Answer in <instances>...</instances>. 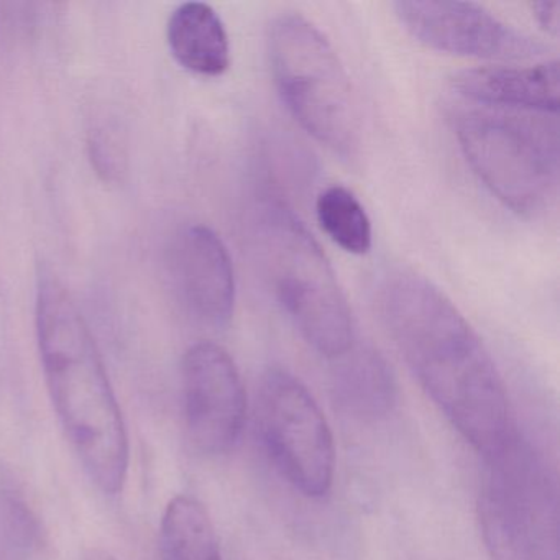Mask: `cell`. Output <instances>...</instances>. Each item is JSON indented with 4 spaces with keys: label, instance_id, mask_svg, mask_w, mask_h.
Masks as SVG:
<instances>
[{
    "label": "cell",
    "instance_id": "1",
    "mask_svg": "<svg viewBox=\"0 0 560 560\" xmlns=\"http://www.w3.org/2000/svg\"><path fill=\"white\" fill-rule=\"evenodd\" d=\"M383 323L406 365L458 434L485 458L516 431L503 378L454 303L421 275L399 271L378 296Z\"/></svg>",
    "mask_w": 560,
    "mask_h": 560
},
{
    "label": "cell",
    "instance_id": "2",
    "mask_svg": "<svg viewBox=\"0 0 560 560\" xmlns=\"http://www.w3.org/2000/svg\"><path fill=\"white\" fill-rule=\"evenodd\" d=\"M37 336L48 392L67 438L96 487L120 493L130 460L122 411L86 319L47 267L38 275Z\"/></svg>",
    "mask_w": 560,
    "mask_h": 560
},
{
    "label": "cell",
    "instance_id": "3",
    "mask_svg": "<svg viewBox=\"0 0 560 560\" xmlns=\"http://www.w3.org/2000/svg\"><path fill=\"white\" fill-rule=\"evenodd\" d=\"M252 254L271 294L304 340L334 360L355 343L346 294L319 244L280 199L252 209Z\"/></svg>",
    "mask_w": 560,
    "mask_h": 560
},
{
    "label": "cell",
    "instance_id": "4",
    "mask_svg": "<svg viewBox=\"0 0 560 560\" xmlns=\"http://www.w3.org/2000/svg\"><path fill=\"white\" fill-rule=\"evenodd\" d=\"M452 122L465 160L498 201L529 218L552 206L559 189L556 120L480 106L458 109Z\"/></svg>",
    "mask_w": 560,
    "mask_h": 560
},
{
    "label": "cell",
    "instance_id": "5",
    "mask_svg": "<svg viewBox=\"0 0 560 560\" xmlns=\"http://www.w3.org/2000/svg\"><path fill=\"white\" fill-rule=\"evenodd\" d=\"M268 58L291 116L332 152L359 149L360 110L349 73L326 35L300 14L278 15L268 27Z\"/></svg>",
    "mask_w": 560,
    "mask_h": 560
},
{
    "label": "cell",
    "instance_id": "6",
    "mask_svg": "<svg viewBox=\"0 0 560 560\" xmlns=\"http://www.w3.org/2000/svg\"><path fill=\"white\" fill-rule=\"evenodd\" d=\"M487 460L481 529L493 560H559L557 487L542 458L520 435Z\"/></svg>",
    "mask_w": 560,
    "mask_h": 560
},
{
    "label": "cell",
    "instance_id": "7",
    "mask_svg": "<svg viewBox=\"0 0 560 560\" xmlns=\"http://www.w3.org/2000/svg\"><path fill=\"white\" fill-rule=\"evenodd\" d=\"M257 429L275 468L294 490L307 498L329 494L336 474L332 431L296 376L281 369L261 376Z\"/></svg>",
    "mask_w": 560,
    "mask_h": 560
},
{
    "label": "cell",
    "instance_id": "8",
    "mask_svg": "<svg viewBox=\"0 0 560 560\" xmlns=\"http://www.w3.org/2000/svg\"><path fill=\"white\" fill-rule=\"evenodd\" d=\"M186 429L206 455L228 454L247 421V393L232 357L212 342L185 353L182 366Z\"/></svg>",
    "mask_w": 560,
    "mask_h": 560
},
{
    "label": "cell",
    "instance_id": "9",
    "mask_svg": "<svg viewBox=\"0 0 560 560\" xmlns=\"http://www.w3.org/2000/svg\"><path fill=\"white\" fill-rule=\"evenodd\" d=\"M393 8L416 40L455 57L529 60L542 51L533 38L474 2L399 0Z\"/></svg>",
    "mask_w": 560,
    "mask_h": 560
},
{
    "label": "cell",
    "instance_id": "10",
    "mask_svg": "<svg viewBox=\"0 0 560 560\" xmlns=\"http://www.w3.org/2000/svg\"><path fill=\"white\" fill-rule=\"evenodd\" d=\"M168 264L189 316L212 329L228 326L235 310V275L221 237L208 225H186L173 238Z\"/></svg>",
    "mask_w": 560,
    "mask_h": 560
},
{
    "label": "cell",
    "instance_id": "11",
    "mask_svg": "<svg viewBox=\"0 0 560 560\" xmlns=\"http://www.w3.org/2000/svg\"><path fill=\"white\" fill-rule=\"evenodd\" d=\"M452 86L478 106L549 116L559 110V61L527 68H474L455 74Z\"/></svg>",
    "mask_w": 560,
    "mask_h": 560
},
{
    "label": "cell",
    "instance_id": "12",
    "mask_svg": "<svg viewBox=\"0 0 560 560\" xmlns=\"http://www.w3.org/2000/svg\"><path fill=\"white\" fill-rule=\"evenodd\" d=\"M330 388L337 406L359 421L386 418L398 399V383L388 360L372 346L353 343L334 359Z\"/></svg>",
    "mask_w": 560,
    "mask_h": 560
},
{
    "label": "cell",
    "instance_id": "13",
    "mask_svg": "<svg viewBox=\"0 0 560 560\" xmlns=\"http://www.w3.org/2000/svg\"><path fill=\"white\" fill-rule=\"evenodd\" d=\"M173 57L191 73L221 77L231 67V45L218 12L202 2L179 5L168 22Z\"/></svg>",
    "mask_w": 560,
    "mask_h": 560
},
{
    "label": "cell",
    "instance_id": "14",
    "mask_svg": "<svg viewBox=\"0 0 560 560\" xmlns=\"http://www.w3.org/2000/svg\"><path fill=\"white\" fill-rule=\"evenodd\" d=\"M160 560H222L218 534L201 501L173 498L160 526Z\"/></svg>",
    "mask_w": 560,
    "mask_h": 560
},
{
    "label": "cell",
    "instance_id": "15",
    "mask_svg": "<svg viewBox=\"0 0 560 560\" xmlns=\"http://www.w3.org/2000/svg\"><path fill=\"white\" fill-rule=\"evenodd\" d=\"M316 215L327 237L347 254H369L373 244L372 222L360 199L346 186L323 189L317 196Z\"/></svg>",
    "mask_w": 560,
    "mask_h": 560
},
{
    "label": "cell",
    "instance_id": "16",
    "mask_svg": "<svg viewBox=\"0 0 560 560\" xmlns=\"http://www.w3.org/2000/svg\"><path fill=\"white\" fill-rule=\"evenodd\" d=\"M0 537L12 552H34L40 546L42 529L32 508L18 494H0Z\"/></svg>",
    "mask_w": 560,
    "mask_h": 560
},
{
    "label": "cell",
    "instance_id": "17",
    "mask_svg": "<svg viewBox=\"0 0 560 560\" xmlns=\"http://www.w3.org/2000/svg\"><path fill=\"white\" fill-rule=\"evenodd\" d=\"M533 15L536 18L537 24L547 32V34L557 37L559 35V2H547V0H540V2H534Z\"/></svg>",
    "mask_w": 560,
    "mask_h": 560
},
{
    "label": "cell",
    "instance_id": "18",
    "mask_svg": "<svg viewBox=\"0 0 560 560\" xmlns=\"http://www.w3.org/2000/svg\"><path fill=\"white\" fill-rule=\"evenodd\" d=\"M83 560H119L114 553H110L109 550L101 549V547H93V549L88 550L84 553Z\"/></svg>",
    "mask_w": 560,
    "mask_h": 560
}]
</instances>
